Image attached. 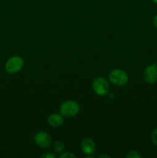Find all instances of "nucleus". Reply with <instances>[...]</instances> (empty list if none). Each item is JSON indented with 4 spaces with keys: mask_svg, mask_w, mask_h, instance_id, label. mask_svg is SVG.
I'll list each match as a JSON object with an SVG mask.
<instances>
[{
    "mask_svg": "<svg viewBox=\"0 0 157 158\" xmlns=\"http://www.w3.org/2000/svg\"><path fill=\"white\" fill-rule=\"evenodd\" d=\"M79 105L75 101H66L60 106V114L66 117H73L79 112Z\"/></svg>",
    "mask_w": 157,
    "mask_h": 158,
    "instance_id": "nucleus-3",
    "label": "nucleus"
},
{
    "mask_svg": "<svg viewBox=\"0 0 157 158\" xmlns=\"http://www.w3.org/2000/svg\"><path fill=\"white\" fill-rule=\"evenodd\" d=\"M81 149L84 154H88V155L93 154L95 150V141L90 137L84 138L82 141Z\"/></svg>",
    "mask_w": 157,
    "mask_h": 158,
    "instance_id": "nucleus-7",
    "label": "nucleus"
},
{
    "mask_svg": "<svg viewBox=\"0 0 157 158\" xmlns=\"http://www.w3.org/2000/svg\"><path fill=\"white\" fill-rule=\"evenodd\" d=\"M153 24H154V26L157 28V15H155V17H154V19H153Z\"/></svg>",
    "mask_w": 157,
    "mask_h": 158,
    "instance_id": "nucleus-14",
    "label": "nucleus"
},
{
    "mask_svg": "<svg viewBox=\"0 0 157 158\" xmlns=\"http://www.w3.org/2000/svg\"><path fill=\"white\" fill-rule=\"evenodd\" d=\"M35 142L39 148L45 149L50 147L52 143V138L49 134L41 131L35 134Z\"/></svg>",
    "mask_w": 157,
    "mask_h": 158,
    "instance_id": "nucleus-6",
    "label": "nucleus"
},
{
    "mask_svg": "<svg viewBox=\"0 0 157 158\" xmlns=\"http://www.w3.org/2000/svg\"><path fill=\"white\" fill-rule=\"evenodd\" d=\"M92 88L93 90L97 95L103 96L106 95L109 93V86L107 80L103 77H97L94 80L92 83Z\"/></svg>",
    "mask_w": 157,
    "mask_h": 158,
    "instance_id": "nucleus-4",
    "label": "nucleus"
},
{
    "mask_svg": "<svg viewBox=\"0 0 157 158\" xmlns=\"http://www.w3.org/2000/svg\"><path fill=\"white\" fill-rule=\"evenodd\" d=\"M63 122H64V120H63L62 114L60 115L58 114H52L48 117V123L54 127H58L61 126Z\"/></svg>",
    "mask_w": 157,
    "mask_h": 158,
    "instance_id": "nucleus-8",
    "label": "nucleus"
},
{
    "mask_svg": "<svg viewBox=\"0 0 157 158\" xmlns=\"http://www.w3.org/2000/svg\"><path fill=\"white\" fill-rule=\"evenodd\" d=\"M144 80L149 84H154L157 82V64L152 63L145 69Z\"/></svg>",
    "mask_w": 157,
    "mask_h": 158,
    "instance_id": "nucleus-5",
    "label": "nucleus"
},
{
    "mask_svg": "<svg viewBox=\"0 0 157 158\" xmlns=\"http://www.w3.org/2000/svg\"><path fill=\"white\" fill-rule=\"evenodd\" d=\"M42 158H55V155L52 152H46L41 156Z\"/></svg>",
    "mask_w": 157,
    "mask_h": 158,
    "instance_id": "nucleus-13",
    "label": "nucleus"
},
{
    "mask_svg": "<svg viewBox=\"0 0 157 158\" xmlns=\"http://www.w3.org/2000/svg\"><path fill=\"white\" fill-rule=\"evenodd\" d=\"M59 157L61 158H72V157H75V156L71 152H64V153L62 152V154H60Z\"/></svg>",
    "mask_w": 157,
    "mask_h": 158,
    "instance_id": "nucleus-12",
    "label": "nucleus"
},
{
    "mask_svg": "<svg viewBox=\"0 0 157 158\" xmlns=\"http://www.w3.org/2000/svg\"><path fill=\"white\" fill-rule=\"evenodd\" d=\"M53 149L56 153H62L65 150V144L60 140H57L54 143Z\"/></svg>",
    "mask_w": 157,
    "mask_h": 158,
    "instance_id": "nucleus-9",
    "label": "nucleus"
},
{
    "mask_svg": "<svg viewBox=\"0 0 157 158\" xmlns=\"http://www.w3.org/2000/svg\"><path fill=\"white\" fill-rule=\"evenodd\" d=\"M99 158H102V157H107V158H109V155H106V154H102V155H99Z\"/></svg>",
    "mask_w": 157,
    "mask_h": 158,
    "instance_id": "nucleus-15",
    "label": "nucleus"
},
{
    "mask_svg": "<svg viewBox=\"0 0 157 158\" xmlns=\"http://www.w3.org/2000/svg\"><path fill=\"white\" fill-rule=\"evenodd\" d=\"M151 138H152V141L155 146H157V127L155 128L153 130L152 133V136H151Z\"/></svg>",
    "mask_w": 157,
    "mask_h": 158,
    "instance_id": "nucleus-10",
    "label": "nucleus"
},
{
    "mask_svg": "<svg viewBox=\"0 0 157 158\" xmlns=\"http://www.w3.org/2000/svg\"><path fill=\"white\" fill-rule=\"evenodd\" d=\"M152 2H155V3H157V0H152Z\"/></svg>",
    "mask_w": 157,
    "mask_h": 158,
    "instance_id": "nucleus-16",
    "label": "nucleus"
},
{
    "mask_svg": "<svg viewBox=\"0 0 157 158\" xmlns=\"http://www.w3.org/2000/svg\"><path fill=\"white\" fill-rule=\"evenodd\" d=\"M127 157L129 158H140L141 157V155L139 154L137 151H132L127 154Z\"/></svg>",
    "mask_w": 157,
    "mask_h": 158,
    "instance_id": "nucleus-11",
    "label": "nucleus"
},
{
    "mask_svg": "<svg viewBox=\"0 0 157 158\" xmlns=\"http://www.w3.org/2000/svg\"><path fill=\"white\" fill-rule=\"evenodd\" d=\"M109 81L112 84L118 86H122L127 83L128 80H129V76L123 69H116L111 71L110 73L109 74Z\"/></svg>",
    "mask_w": 157,
    "mask_h": 158,
    "instance_id": "nucleus-2",
    "label": "nucleus"
},
{
    "mask_svg": "<svg viewBox=\"0 0 157 158\" xmlns=\"http://www.w3.org/2000/svg\"><path fill=\"white\" fill-rule=\"evenodd\" d=\"M24 66V61L18 56L10 57L5 65V69L9 74H15L22 70Z\"/></svg>",
    "mask_w": 157,
    "mask_h": 158,
    "instance_id": "nucleus-1",
    "label": "nucleus"
}]
</instances>
